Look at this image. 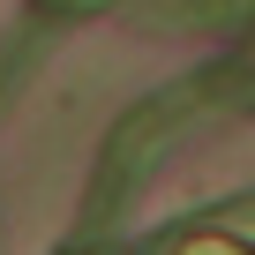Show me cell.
Masks as SVG:
<instances>
[{
    "instance_id": "obj_1",
    "label": "cell",
    "mask_w": 255,
    "mask_h": 255,
    "mask_svg": "<svg viewBox=\"0 0 255 255\" xmlns=\"http://www.w3.org/2000/svg\"><path fill=\"white\" fill-rule=\"evenodd\" d=\"M240 83H255V75H248V68H203V75L165 83L158 98H143V105L128 113L113 135H105V158H98V180H90L83 218H90V225H105V218L120 210V195H135V180L158 165V150L173 143V128H180V120H195V113H210V105H225V98H240Z\"/></svg>"
},
{
    "instance_id": "obj_2",
    "label": "cell",
    "mask_w": 255,
    "mask_h": 255,
    "mask_svg": "<svg viewBox=\"0 0 255 255\" xmlns=\"http://www.w3.org/2000/svg\"><path fill=\"white\" fill-rule=\"evenodd\" d=\"M45 15H105V8H120V0H38Z\"/></svg>"
},
{
    "instance_id": "obj_3",
    "label": "cell",
    "mask_w": 255,
    "mask_h": 255,
    "mask_svg": "<svg viewBox=\"0 0 255 255\" xmlns=\"http://www.w3.org/2000/svg\"><path fill=\"white\" fill-rule=\"evenodd\" d=\"M180 255H248V248H240V240H225V233H203V240H188Z\"/></svg>"
},
{
    "instance_id": "obj_4",
    "label": "cell",
    "mask_w": 255,
    "mask_h": 255,
    "mask_svg": "<svg viewBox=\"0 0 255 255\" xmlns=\"http://www.w3.org/2000/svg\"><path fill=\"white\" fill-rule=\"evenodd\" d=\"M8 83H15V68H0V90H8Z\"/></svg>"
},
{
    "instance_id": "obj_5",
    "label": "cell",
    "mask_w": 255,
    "mask_h": 255,
    "mask_svg": "<svg viewBox=\"0 0 255 255\" xmlns=\"http://www.w3.org/2000/svg\"><path fill=\"white\" fill-rule=\"evenodd\" d=\"M83 255H105V248H83Z\"/></svg>"
}]
</instances>
